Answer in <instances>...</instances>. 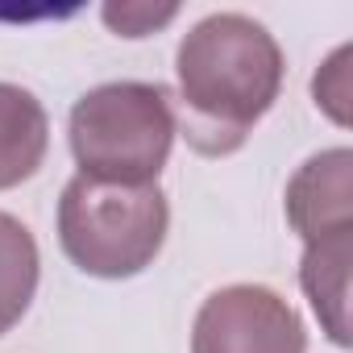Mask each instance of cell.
Masks as SVG:
<instances>
[{
	"label": "cell",
	"instance_id": "obj_1",
	"mask_svg": "<svg viewBox=\"0 0 353 353\" xmlns=\"http://www.w3.org/2000/svg\"><path fill=\"white\" fill-rule=\"evenodd\" d=\"M183 133L200 154H233L283 92V50L245 13L196 21L174 54Z\"/></svg>",
	"mask_w": 353,
	"mask_h": 353
},
{
	"label": "cell",
	"instance_id": "obj_2",
	"mask_svg": "<svg viewBox=\"0 0 353 353\" xmlns=\"http://www.w3.org/2000/svg\"><path fill=\"white\" fill-rule=\"evenodd\" d=\"M179 117L162 83L117 79L83 92L71 108V154L79 174L121 188L158 183L170 158Z\"/></svg>",
	"mask_w": 353,
	"mask_h": 353
},
{
	"label": "cell",
	"instance_id": "obj_3",
	"mask_svg": "<svg viewBox=\"0 0 353 353\" xmlns=\"http://www.w3.org/2000/svg\"><path fill=\"white\" fill-rule=\"evenodd\" d=\"M170 229V204L158 183L121 188L88 174L63 188L59 245L92 279H133L154 266Z\"/></svg>",
	"mask_w": 353,
	"mask_h": 353
},
{
	"label": "cell",
	"instance_id": "obj_4",
	"mask_svg": "<svg viewBox=\"0 0 353 353\" xmlns=\"http://www.w3.org/2000/svg\"><path fill=\"white\" fill-rule=\"evenodd\" d=\"M192 353H307V328L279 291L233 283L200 303Z\"/></svg>",
	"mask_w": 353,
	"mask_h": 353
},
{
	"label": "cell",
	"instance_id": "obj_5",
	"mask_svg": "<svg viewBox=\"0 0 353 353\" xmlns=\"http://www.w3.org/2000/svg\"><path fill=\"white\" fill-rule=\"evenodd\" d=\"M287 225L307 245L353 233V150H320L295 170L287 183Z\"/></svg>",
	"mask_w": 353,
	"mask_h": 353
},
{
	"label": "cell",
	"instance_id": "obj_6",
	"mask_svg": "<svg viewBox=\"0 0 353 353\" xmlns=\"http://www.w3.org/2000/svg\"><path fill=\"white\" fill-rule=\"evenodd\" d=\"M349 262H353V233H336L312 241L299 262V287L320 316V328L332 345H349Z\"/></svg>",
	"mask_w": 353,
	"mask_h": 353
},
{
	"label": "cell",
	"instance_id": "obj_7",
	"mask_svg": "<svg viewBox=\"0 0 353 353\" xmlns=\"http://www.w3.org/2000/svg\"><path fill=\"white\" fill-rule=\"evenodd\" d=\"M50 145V121L30 88L0 83V192L34 179Z\"/></svg>",
	"mask_w": 353,
	"mask_h": 353
},
{
	"label": "cell",
	"instance_id": "obj_8",
	"mask_svg": "<svg viewBox=\"0 0 353 353\" xmlns=\"http://www.w3.org/2000/svg\"><path fill=\"white\" fill-rule=\"evenodd\" d=\"M38 270L42 258L34 233L17 216L0 212V336L30 312L38 291Z\"/></svg>",
	"mask_w": 353,
	"mask_h": 353
},
{
	"label": "cell",
	"instance_id": "obj_9",
	"mask_svg": "<svg viewBox=\"0 0 353 353\" xmlns=\"http://www.w3.org/2000/svg\"><path fill=\"white\" fill-rule=\"evenodd\" d=\"M349 46H341L320 71H316V79H312V96H316V104L336 121V125H349V108H345V100H349Z\"/></svg>",
	"mask_w": 353,
	"mask_h": 353
},
{
	"label": "cell",
	"instance_id": "obj_10",
	"mask_svg": "<svg viewBox=\"0 0 353 353\" xmlns=\"http://www.w3.org/2000/svg\"><path fill=\"white\" fill-rule=\"evenodd\" d=\"M174 13H179V5H166V9H154V5H104V21L121 38H145L158 26L174 21Z\"/></svg>",
	"mask_w": 353,
	"mask_h": 353
}]
</instances>
